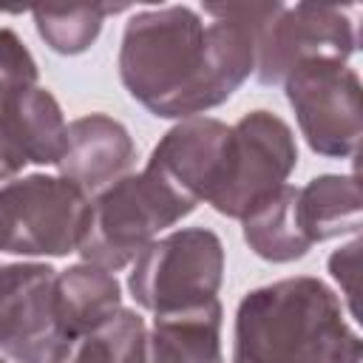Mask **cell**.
Wrapping results in <instances>:
<instances>
[{
	"label": "cell",
	"instance_id": "obj_1",
	"mask_svg": "<svg viewBox=\"0 0 363 363\" xmlns=\"http://www.w3.org/2000/svg\"><path fill=\"white\" fill-rule=\"evenodd\" d=\"M275 3L162 6L136 11L122 34L119 77L153 116L190 119L227 102L255 71L261 23Z\"/></svg>",
	"mask_w": 363,
	"mask_h": 363
},
{
	"label": "cell",
	"instance_id": "obj_2",
	"mask_svg": "<svg viewBox=\"0 0 363 363\" xmlns=\"http://www.w3.org/2000/svg\"><path fill=\"white\" fill-rule=\"evenodd\" d=\"M360 335L318 278H284L244 295L233 363H360Z\"/></svg>",
	"mask_w": 363,
	"mask_h": 363
},
{
	"label": "cell",
	"instance_id": "obj_3",
	"mask_svg": "<svg viewBox=\"0 0 363 363\" xmlns=\"http://www.w3.org/2000/svg\"><path fill=\"white\" fill-rule=\"evenodd\" d=\"M190 204L153 167L128 173L91 199V218L79 244V255L108 272L136 261V255L159 238L162 230L193 213Z\"/></svg>",
	"mask_w": 363,
	"mask_h": 363
},
{
	"label": "cell",
	"instance_id": "obj_4",
	"mask_svg": "<svg viewBox=\"0 0 363 363\" xmlns=\"http://www.w3.org/2000/svg\"><path fill=\"white\" fill-rule=\"evenodd\" d=\"M221 278V238L204 227H184L156 238L136 255L128 286L136 303L156 318L218 301Z\"/></svg>",
	"mask_w": 363,
	"mask_h": 363
},
{
	"label": "cell",
	"instance_id": "obj_5",
	"mask_svg": "<svg viewBox=\"0 0 363 363\" xmlns=\"http://www.w3.org/2000/svg\"><path fill=\"white\" fill-rule=\"evenodd\" d=\"M91 218V199L62 176H23L0 184V252H77Z\"/></svg>",
	"mask_w": 363,
	"mask_h": 363
},
{
	"label": "cell",
	"instance_id": "obj_6",
	"mask_svg": "<svg viewBox=\"0 0 363 363\" xmlns=\"http://www.w3.org/2000/svg\"><path fill=\"white\" fill-rule=\"evenodd\" d=\"M74 352L60 303L57 269L40 261L0 264V354L11 363H65Z\"/></svg>",
	"mask_w": 363,
	"mask_h": 363
},
{
	"label": "cell",
	"instance_id": "obj_7",
	"mask_svg": "<svg viewBox=\"0 0 363 363\" xmlns=\"http://www.w3.org/2000/svg\"><path fill=\"white\" fill-rule=\"evenodd\" d=\"M298 147L289 125L269 111H250L230 125V147L221 184L210 199L227 218H244L278 193L295 170Z\"/></svg>",
	"mask_w": 363,
	"mask_h": 363
},
{
	"label": "cell",
	"instance_id": "obj_8",
	"mask_svg": "<svg viewBox=\"0 0 363 363\" xmlns=\"http://www.w3.org/2000/svg\"><path fill=\"white\" fill-rule=\"evenodd\" d=\"M286 99L306 145L329 159H349L360 142V77L340 60H309L286 79Z\"/></svg>",
	"mask_w": 363,
	"mask_h": 363
},
{
	"label": "cell",
	"instance_id": "obj_9",
	"mask_svg": "<svg viewBox=\"0 0 363 363\" xmlns=\"http://www.w3.org/2000/svg\"><path fill=\"white\" fill-rule=\"evenodd\" d=\"M354 43L357 34L346 9L323 3H275L272 14L258 28L255 77L264 85H278L301 62H346Z\"/></svg>",
	"mask_w": 363,
	"mask_h": 363
},
{
	"label": "cell",
	"instance_id": "obj_10",
	"mask_svg": "<svg viewBox=\"0 0 363 363\" xmlns=\"http://www.w3.org/2000/svg\"><path fill=\"white\" fill-rule=\"evenodd\" d=\"M230 147V125L190 116L173 125L153 147L147 167L167 179L190 204L210 201L221 184Z\"/></svg>",
	"mask_w": 363,
	"mask_h": 363
},
{
	"label": "cell",
	"instance_id": "obj_11",
	"mask_svg": "<svg viewBox=\"0 0 363 363\" xmlns=\"http://www.w3.org/2000/svg\"><path fill=\"white\" fill-rule=\"evenodd\" d=\"M136 145L128 128L105 113H88L68 122L65 147L57 162L62 179L77 184L88 199L128 176Z\"/></svg>",
	"mask_w": 363,
	"mask_h": 363
},
{
	"label": "cell",
	"instance_id": "obj_12",
	"mask_svg": "<svg viewBox=\"0 0 363 363\" xmlns=\"http://www.w3.org/2000/svg\"><path fill=\"white\" fill-rule=\"evenodd\" d=\"M295 221L312 244L354 233L360 227V184L354 176H318L295 187Z\"/></svg>",
	"mask_w": 363,
	"mask_h": 363
},
{
	"label": "cell",
	"instance_id": "obj_13",
	"mask_svg": "<svg viewBox=\"0 0 363 363\" xmlns=\"http://www.w3.org/2000/svg\"><path fill=\"white\" fill-rule=\"evenodd\" d=\"M57 303L60 318L77 343L122 309V289L113 272L82 261L57 272Z\"/></svg>",
	"mask_w": 363,
	"mask_h": 363
},
{
	"label": "cell",
	"instance_id": "obj_14",
	"mask_svg": "<svg viewBox=\"0 0 363 363\" xmlns=\"http://www.w3.org/2000/svg\"><path fill=\"white\" fill-rule=\"evenodd\" d=\"M147 349L176 363H224L221 357V303L156 315L147 329Z\"/></svg>",
	"mask_w": 363,
	"mask_h": 363
},
{
	"label": "cell",
	"instance_id": "obj_15",
	"mask_svg": "<svg viewBox=\"0 0 363 363\" xmlns=\"http://www.w3.org/2000/svg\"><path fill=\"white\" fill-rule=\"evenodd\" d=\"M0 116L9 125V133L14 136L17 147L23 150L28 164H57L65 147V130L68 122L62 116L60 102L51 96V91L34 85L17 99H11Z\"/></svg>",
	"mask_w": 363,
	"mask_h": 363
},
{
	"label": "cell",
	"instance_id": "obj_16",
	"mask_svg": "<svg viewBox=\"0 0 363 363\" xmlns=\"http://www.w3.org/2000/svg\"><path fill=\"white\" fill-rule=\"evenodd\" d=\"M244 241L250 250L272 264H286L309 252V241L301 235L295 221V187L284 184L278 193L264 199L244 218Z\"/></svg>",
	"mask_w": 363,
	"mask_h": 363
},
{
	"label": "cell",
	"instance_id": "obj_17",
	"mask_svg": "<svg viewBox=\"0 0 363 363\" xmlns=\"http://www.w3.org/2000/svg\"><path fill=\"white\" fill-rule=\"evenodd\" d=\"M147 360V326L130 312L119 309L105 323L91 329L74 343L65 363H145Z\"/></svg>",
	"mask_w": 363,
	"mask_h": 363
},
{
	"label": "cell",
	"instance_id": "obj_18",
	"mask_svg": "<svg viewBox=\"0 0 363 363\" xmlns=\"http://www.w3.org/2000/svg\"><path fill=\"white\" fill-rule=\"evenodd\" d=\"M119 11V6H74V9H37L34 23L45 45L57 54L88 51L105 23V14Z\"/></svg>",
	"mask_w": 363,
	"mask_h": 363
},
{
	"label": "cell",
	"instance_id": "obj_19",
	"mask_svg": "<svg viewBox=\"0 0 363 363\" xmlns=\"http://www.w3.org/2000/svg\"><path fill=\"white\" fill-rule=\"evenodd\" d=\"M37 77L40 71L31 51L11 28L0 26V111L28 88H34Z\"/></svg>",
	"mask_w": 363,
	"mask_h": 363
},
{
	"label": "cell",
	"instance_id": "obj_20",
	"mask_svg": "<svg viewBox=\"0 0 363 363\" xmlns=\"http://www.w3.org/2000/svg\"><path fill=\"white\" fill-rule=\"evenodd\" d=\"M357 269H360V241L354 238L329 258V272L340 284V292L349 301L352 312H357Z\"/></svg>",
	"mask_w": 363,
	"mask_h": 363
},
{
	"label": "cell",
	"instance_id": "obj_21",
	"mask_svg": "<svg viewBox=\"0 0 363 363\" xmlns=\"http://www.w3.org/2000/svg\"><path fill=\"white\" fill-rule=\"evenodd\" d=\"M28 162H26V156H23V150L17 147V142H14V136L9 133V125H6V119L0 116V184H6V182H11L23 167H26Z\"/></svg>",
	"mask_w": 363,
	"mask_h": 363
},
{
	"label": "cell",
	"instance_id": "obj_22",
	"mask_svg": "<svg viewBox=\"0 0 363 363\" xmlns=\"http://www.w3.org/2000/svg\"><path fill=\"white\" fill-rule=\"evenodd\" d=\"M0 363H6V360H0Z\"/></svg>",
	"mask_w": 363,
	"mask_h": 363
}]
</instances>
